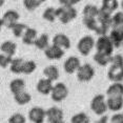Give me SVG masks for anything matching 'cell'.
Returning a JSON list of instances; mask_svg holds the SVG:
<instances>
[{
	"label": "cell",
	"mask_w": 123,
	"mask_h": 123,
	"mask_svg": "<svg viewBox=\"0 0 123 123\" xmlns=\"http://www.w3.org/2000/svg\"><path fill=\"white\" fill-rule=\"evenodd\" d=\"M56 16L61 23L68 24L77 17V10L74 6H60L56 9Z\"/></svg>",
	"instance_id": "cell-1"
},
{
	"label": "cell",
	"mask_w": 123,
	"mask_h": 123,
	"mask_svg": "<svg viewBox=\"0 0 123 123\" xmlns=\"http://www.w3.org/2000/svg\"><path fill=\"white\" fill-rule=\"evenodd\" d=\"M91 110L96 115L103 116L106 111H107V105H106V100L104 95H96L91 101Z\"/></svg>",
	"instance_id": "cell-2"
},
{
	"label": "cell",
	"mask_w": 123,
	"mask_h": 123,
	"mask_svg": "<svg viewBox=\"0 0 123 123\" xmlns=\"http://www.w3.org/2000/svg\"><path fill=\"white\" fill-rule=\"evenodd\" d=\"M95 47H96L98 53H103V54H107V55L113 54L114 49H115L114 44L108 36H100L97 39Z\"/></svg>",
	"instance_id": "cell-3"
},
{
	"label": "cell",
	"mask_w": 123,
	"mask_h": 123,
	"mask_svg": "<svg viewBox=\"0 0 123 123\" xmlns=\"http://www.w3.org/2000/svg\"><path fill=\"white\" fill-rule=\"evenodd\" d=\"M95 44H96V41H95L93 36H84L79 40L77 44V49L81 55L87 56L95 47Z\"/></svg>",
	"instance_id": "cell-4"
},
{
	"label": "cell",
	"mask_w": 123,
	"mask_h": 123,
	"mask_svg": "<svg viewBox=\"0 0 123 123\" xmlns=\"http://www.w3.org/2000/svg\"><path fill=\"white\" fill-rule=\"evenodd\" d=\"M68 88L64 83L58 82L54 85L51 93V98L54 102H61L68 97Z\"/></svg>",
	"instance_id": "cell-5"
},
{
	"label": "cell",
	"mask_w": 123,
	"mask_h": 123,
	"mask_svg": "<svg viewBox=\"0 0 123 123\" xmlns=\"http://www.w3.org/2000/svg\"><path fill=\"white\" fill-rule=\"evenodd\" d=\"M76 73H77V78L80 82H88L95 76V69L88 63L80 65V68H78Z\"/></svg>",
	"instance_id": "cell-6"
},
{
	"label": "cell",
	"mask_w": 123,
	"mask_h": 123,
	"mask_svg": "<svg viewBox=\"0 0 123 123\" xmlns=\"http://www.w3.org/2000/svg\"><path fill=\"white\" fill-rule=\"evenodd\" d=\"M19 18H20V15H19L17 11L9 10L3 14V16L1 18L2 24H3V26L7 27V29H13V26L18 23Z\"/></svg>",
	"instance_id": "cell-7"
},
{
	"label": "cell",
	"mask_w": 123,
	"mask_h": 123,
	"mask_svg": "<svg viewBox=\"0 0 123 123\" xmlns=\"http://www.w3.org/2000/svg\"><path fill=\"white\" fill-rule=\"evenodd\" d=\"M63 111L58 106H52L46 110V119L49 123H61L63 122Z\"/></svg>",
	"instance_id": "cell-8"
},
{
	"label": "cell",
	"mask_w": 123,
	"mask_h": 123,
	"mask_svg": "<svg viewBox=\"0 0 123 123\" xmlns=\"http://www.w3.org/2000/svg\"><path fill=\"white\" fill-rule=\"evenodd\" d=\"M46 118V111L40 106H34L29 111V119L33 123H43Z\"/></svg>",
	"instance_id": "cell-9"
},
{
	"label": "cell",
	"mask_w": 123,
	"mask_h": 123,
	"mask_svg": "<svg viewBox=\"0 0 123 123\" xmlns=\"http://www.w3.org/2000/svg\"><path fill=\"white\" fill-rule=\"evenodd\" d=\"M107 78L111 82H121L123 80V65L111 64L107 72Z\"/></svg>",
	"instance_id": "cell-10"
},
{
	"label": "cell",
	"mask_w": 123,
	"mask_h": 123,
	"mask_svg": "<svg viewBox=\"0 0 123 123\" xmlns=\"http://www.w3.org/2000/svg\"><path fill=\"white\" fill-rule=\"evenodd\" d=\"M80 59L76 56H71L64 61L63 68L68 74H74L80 68Z\"/></svg>",
	"instance_id": "cell-11"
},
{
	"label": "cell",
	"mask_w": 123,
	"mask_h": 123,
	"mask_svg": "<svg viewBox=\"0 0 123 123\" xmlns=\"http://www.w3.org/2000/svg\"><path fill=\"white\" fill-rule=\"evenodd\" d=\"M44 55H45V57L49 60H59L63 57L64 49L54 45V44H52V45H49L45 51H44Z\"/></svg>",
	"instance_id": "cell-12"
},
{
	"label": "cell",
	"mask_w": 123,
	"mask_h": 123,
	"mask_svg": "<svg viewBox=\"0 0 123 123\" xmlns=\"http://www.w3.org/2000/svg\"><path fill=\"white\" fill-rule=\"evenodd\" d=\"M110 39L114 44V47L121 46L123 41V25L118 27H113L110 33Z\"/></svg>",
	"instance_id": "cell-13"
},
{
	"label": "cell",
	"mask_w": 123,
	"mask_h": 123,
	"mask_svg": "<svg viewBox=\"0 0 123 123\" xmlns=\"http://www.w3.org/2000/svg\"><path fill=\"white\" fill-rule=\"evenodd\" d=\"M53 87H54L53 81L46 79V78L39 79V81L37 82V85H36L38 93H40L41 95H51Z\"/></svg>",
	"instance_id": "cell-14"
},
{
	"label": "cell",
	"mask_w": 123,
	"mask_h": 123,
	"mask_svg": "<svg viewBox=\"0 0 123 123\" xmlns=\"http://www.w3.org/2000/svg\"><path fill=\"white\" fill-rule=\"evenodd\" d=\"M53 44L62 49H68L71 47V40L65 34H57L53 38Z\"/></svg>",
	"instance_id": "cell-15"
},
{
	"label": "cell",
	"mask_w": 123,
	"mask_h": 123,
	"mask_svg": "<svg viewBox=\"0 0 123 123\" xmlns=\"http://www.w3.org/2000/svg\"><path fill=\"white\" fill-rule=\"evenodd\" d=\"M107 110L111 111H119L123 108V97H108L106 100Z\"/></svg>",
	"instance_id": "cell-16"
},
{
	"label": "cell",
	"mask_w": 123,
	"mask_h": 123,
	"mask_svg": "<svg viewBox=\"0 0 123 123\" xmlns=\"http://www.w3.org/2000/svg\"><path fill=\"white\" fill-rule=\"evenodd\" d=\"M106 95L108 97H123V83L114 82L106 89Z\"/></svg>",
	"instance_id": "cell-17"
},
{
	"label": "cell",
	"mask_w": 123,
	"mask_h": 123,
	"mask_svg": "<svg viewBox=\"0 0 123 123\" xmlns=\"http://www.w3.org/2000/svg\"><path fill=\"white\" fill-rule=\"evenodd\" d=\"M37 39V30L33 27H27L24 35L22 36V42L26 45H33Z\"/></svg>",
	"instance_id": "cell-18"
},
{
	"label": "cell",
	"mask_w": 123,
	"mask_h": 123,
	"mask_svg": "<svg viewBox=\"0 0 123 123\" xmlns=\"http://www.w3.org/2000/svg\"><path fill=\"white\" fill-rule=\"evenodd\" d=\"M24 88H25V81L21 79V78H16V79L11 81L10 91L12 92L13 95H16L22 91H24Z\"/></svg>",
	"instance_id": "cell-19"
},
{
	"label": "cell",
	"mask_w": 123,
	"mask_h": 123,
	"mask_svg": "<svg viewBox=\"0 0 123 123\" xmlns=\"http://www.w3.org/2000/svg\"><path fill=\"white\" fill-rule=\"evenodd\" d=\"M0 51L2 52V54H5L7 56H11L12 57L13 55H15L16 51H17V44L13 41H4L3 43H1L0 45Z\"/></svg>",
	"instance_id": "cell-20"
},
{
	"label": "cell",
	"mask_w": 123,
	"mask_h": 123,
	"mask_svg": "<svg viewBox=\"0 0 123 123\" xmlns=\"http://www.w3.org/2000/svg\"><path fill=\"white\" fill-rule=\"evenodd\" d=\"M111 59H113V55H107L98 52H96L94 55V61L100 66H106L108 63H111Z\"/></svg>",
	"instance_id": "cell-21"
},
{
	"label": "cell",
	"mask_w": 123,
	"mask_h": 123,
	"mask_svg": "<svg viewBox=\"0 0 123 123\" xmlns=\"http://www.w3.org/2000/svg\"><path fill=\"white\" fill-rule=\"evenodd\" d=\"M118 7H119V1H117V0H103L102 6L100 9V11L108 13L111 15V13L117 11Z\"/></svg>",
	"instance_id": "cell-22"
},
{
	"label": "cell",
	"mask_w": 123,
	"mask_h": 123,
	"mask_svg": "<svg viewBox=\"0 0 123 123\" xmlns=\"http://www.w3.org/2000/svg\"><path fill=\"white\" fill-rule=\"evenodd\" d=\"M43 75L45 76L46 79L51 81L58 80V78H59V69L56 65H49L43 69Z\"/></svg>",
	"instance_id": "cell-23"
},
{
	"label": "cell",
	"mask_w": 123,
	"mask_h": 123,
	"mask_svg": "<svg viewBox=\"0 0 123 123\" xmlns=\"http://www.w3.org/2000/svg\"><path fill=\"white\" fill-rule=\"evenodd\" d=\"M34 45L37 47L38 49H41V51H45L47 47L49 46V35L46 34H42L40 35L39 37H37L36 39Z\"/></svg>",
	"instance_id": "cell-24"
},
{
	"label": "cell",
	"mask_w": 123,
	"mask_h": 123,
	"mask_svg": "<svg viewBox=\"0 0 123 123\" xmlns=\"http://www.w3.org/2000/svg\"><path fill=\"white\" fill-rule=\"evenodd\" d=\"M83 18H94L96 19L99 14V9L96 5L93 4H86L83 9Z\"/></svg>",
	"instance_id": "cell-25"
},
{
	"label": "cell",
	"mask_w": 123,
	"mask_h": 123,
	"mask_svg": "<svg viewBox=\"0 0 123 123\" xmlns=\"http://www.w3.org/2000/svg\"><path fill=\"white\" fill-rule=\"evenodd\" d=\"M14 99H15L16 103H18L19 105H25L27 103L31 102L32 100V96L25 91H22L20 93L14 95Z\"/></svg>",
	"instance_id": "cell-26"
},
{
	"label": "cell",
	"mask_w": 123,
	"mask_h": 123,
	"mask_svg": "<svg viewBox=\"0 0 123 123\" xmlns=\"http://www.w3.org/2000/svg\"><path fill=\"white\" fill-rule=\"evenodd\" d=\"M97 21L99 24H102V25H106L108 27H111V15L108 13L102 12L99 9V14H98L97 17Z\"/></svg>",
	"instance_id": "cell-27"
},
{
	"label": "cell",
	"mask_w": 123,
	"mask_h": 123,
	"mask_svg": "<svg viewBox=\"0 0 123 123\" xmlns=\"http://www.w3.org/2000/svg\"><path fill=\"white\" fill-rule=\"evenodd\" d=\"M24 60L22 58H15L12 60V63L10 65V69L13 74H22V66H23Z\"/></svg>",
	"instance_id": "cell-28"
},
{
	"label": "cell",
	"mask_w": 123,
	"mask_h": 123,
	"mask_svg": "<svg viewBox=\"0 0 123 123\" xmlns=\"http://www.w3.org/2000/svg\"><path fill=\"white\" fill-rule=\"evenodd\" d=\"M27 30V25L24 23H21V22H18L17 24H15V25L13 26L12 29V32L15 37L17 38H22V36L24 35V33H25V31Z\"/></svg>",
	"instance_id": "cell-29"
},
{
	"label": "cell",
	"mask_w": 123,
	"mask_h": 123,
	"mask_svg": "<svg viewBox=\"0 0 123 123\" xmlns=\"http://www.w3.org/2000/svg\"><path fill=\"white\" fill-rule=\"evenodd\" d=\"M36 65L35 61L33 60H27V61H24L23 62V66H22V74H25V75H31L32 73L35 72Z\"/></svg>",
	"instance_id": "cell-30"
},
{
	"label": "cell",
	"mask_w": 123,
	"mask_h": 123,
	"mask_svg": "<svg viewBox=\"0 0 123 123\" xmlns=\"http://www.w3.org/2000/svg\"><path fill=\"white\" fill-rule=\"evenodd\" d=\"M42 3H43V0H24L23 1L24 7H25L27 11H30V12L35 11Z\"/></svg>",
	"instance_id": "cell-31"
},
{
	"label": "cell",
	"mask_w": 123,
	"mask_h": 123,
	"mask_svg": "<svg viewBox=\"0 0 123 123\" xmlns=\"http://www.w3.org/2000/svg\"><path fill=\"white\" fill-rule=\"evenodd\" d=\"M42 18L45 19V20L49 22H54L56 19H57L56 9H54V7H47V9H45L42 14Z\"/></svg>",
	"instance_id": "cell-32"
},
{
	"label": "cell",
	"mask_w": 123,
	"mask_h": 123,
	"mask_svg": "<svg viewBox=\"0 0 123 123\" xmlns=\"http://www.w3.org/2000/svg\"><path fill=\"white\" fill-rule=\"evenodd\" d=\"M71 123H91V122H89V117L85 113H79L72 117Z\"/></svg>",
	"instance_id": "cell-33"
},
{
	"label": "cell",
	"mask_w": 123,
	"mask_h": 123,
	"mask_svg": "<svg viewBox=\"0 0 123 123\" xmlns=\"http://www.w3.org/2000/svg\"><path fill=\"white\" fill-rule=\"evenodd\" d=\"M123 25V12H117L111 16V27Z\"/></svg>",
	"instance_id": "cell-34"
},
{
	"label": "cell",
	"mask_w": 123,
	"mask_h": 123,
	"mask_svg": "<svg viewBox=\"0 0 123 123\" xmlns=\"http://www.w3.org/2000/svg\"><path fill=\"white\" fill-rule=\"evenodd\" d=\"M83 24L87 27L88 30L91 31H94L96 32L97 27H98V21H97V18L94 19V18H83Z\"/></svg>",
	"instance_id": "cell-35"
},
{
	"label": "cell",
	"mask_w": 123,
	"mask_h": 123,
	"mask_svg": "<svg viewBox=\"0 0 123 123\" xmlns=\"http://www.w3.org/2000/svg\"><path fill=\"white\" fill-rule=\"evenodd\" d=\"M12 60L13 58L11 56H7L5 54H0V68H6L9 65H11Z\"/></svg>",
	"instance_id": "cell-36"
},
{
	"label": "cell",
	"mask_w": 123,
	"mask_h": 123,
	"mask_svg": "<svg viewBox=\"0 0 123 123\" xmlns=\"http://www.w3.org/2000/svg\"><path fill=\"white\" fill-rule=\"evenodd\" d=\"M26 119L22 114H14L9 118V123H25Z\"/></svg>",
	"instance_id": "cell-37"
},
{
	"label": "cell",
	"mask_w": 123,
	"mask_h": 123,
	"mask_svg": "<svg viewBox=\"0 0 123 123\" xmlns=\"http://www.w3.org/2000/svg\"><path fill=\"white\" fill-rule=\"evenodd\" d=\"M111 123H123V114H115L111 118Z\"/></svg>",
	"instance_id": "cell-38"
},
{
	"label": "cell",
	"mask_w": 123,
	"mask_h": 123,
	"mask_svg": "<svg viewBox=\"0 0 123 123\" xmlns=\"http://www.w3.org/2000/svg\"><path fill=\"white\" fill-rule=\"evenodd\" d=\"M111 64H118V65H123V57L121 55H115L111 59Z\"/></svg>",
	"instance_id": "cell-39"
},
{
	"label": "cell",
	"mask_w": 123,
	"mask_h": 123,
	"mask_svg": "<svg viewBox=\"0 0 123 123\" xmlns=\"http://www.w3.org/2000/svg\"><path fill=\"white\" fill-rule=\"evenodd\" d=\"M62 6H74V4L79 3V0H60Z\"/></svg>",
	"instance_id": "cell-40"
},
{
	"label": "cell",
	"mask_w": 123,
	"mask_h": 123,
	"mask_svg": "<svg viewBox=\"0 0 123 123\" xmlns=\"http://www.w3.org/2000/svg\"><path fill=\"white\" fill-rule=\"evenodd\" d=\"M107 120H108V117L106 115H103L101 118L97 121V123H107Z\"/></svg>",
	"instance_id": "cell-41"
},
{
	"label": "cell",
	"mask_w": 123,
	"mask_h": 123,
	"mask_svg": "<svg viewBox=\"0 0 123 123\" xmlns=\"http://www.w3.org/2000/svg\"><path fill=\"white\" fill-rule=\"evenodd\" d=\"M2 4H4V0H0V6H2Z\"/></svg>",
	"instance_id": "cell-42"
},
{
	"label": "cell",
	"mask_w": 123,
	"mask_h": 123,
	"mask_svg": "<svg viewBox=\"0 0 123 123\" xmlns=\"http://www.w3.org/2000/svg\"><path fill=\"white\" fill-rule=\"evenodd\" d=\"M2 25H3V24H2V20L0 19V31H1V29H2Z\"/></svg>",
	"instance_id": "cell-43"
},
{
	"label": "cell",
	"mask_w": 123,
	"mask_h": 123,
	"mask_svg": "<svg viewBox=\"0 0 123 123\" xmlns=\"http://www.w3.org/2000/svg\"><path fill=\"white\" fill-rule=\"evenodd\" d=\"M121 6H122V10H123V0L121 1ZM122 12H123V11H122Z\"/></svg>",
	"instance_id": "cell-44"
},
{
	"label": "cell",
	"mask_w": 123,
	"mask_h": 123,
	"mask_svg": "<svg viewBox=\"0 0 123 123\" xmlns=\"http://www.w3.org/2000/svg\"><path fill=\"white\" fill-rule=\"evenodd\" d=\"M121 45H122V46H123V41H122V44H121Z\"/></svg>",
	"instance_id": "cell-45"
},
{
	"label": "cell",
	"mask_w": 123,
	"mask_h": 123,
	"mask_svg": "<svg viewBox=\"0 0 123 123\" xmlns=\"http://www.w3.org/2000/svg\"><path fill=\"white\" fill-rule=\"evenodd\" d=\"M61 123H66V122H64V121H63V122H61Z\"/></svg>",
	"instance_id": "cell-46"
}]
</instances>
